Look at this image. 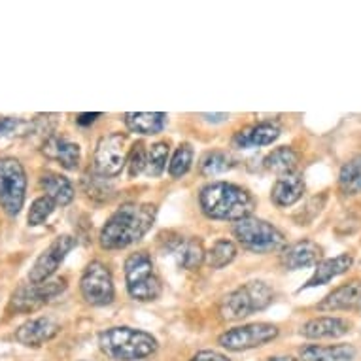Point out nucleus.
<instances>
[{
	"label": "nucleus",
	"mask_w": 361,
	"mask_h": 361,
	"mask_svg": "<svg viewBox=\"0 0 361 361\" xmlns=\"http://www.w3.org/2000/svg\"><path fill=\"white\" fill-rule=\"evenodd\" d=\"M157 216V207L152 202H125L102 225L99 243L104 250H123L138 243Z\"/></svg>",
	"instance_id": "f257e3e1"
},
{
	"label": "nucleus",
	"mask_w": 361,
	"mask_h": 361,
	"mask_svg": "<svg viewBox=\"0 0 361 361\" xmlns=\"http://www.w3.org/2000/svg\"><path fill=\"white\" fill-rule=\"evenodd\" d=\"M199 204L207 218L235 224L250 218L255 210L254 195L243 185L231 182H212L204 185L199 195Z\"/></svg>",
	"instance_id": "f03ea898"
},
{
	"label": "nucleus",
	"mask_w": 361,
	"mask_h": 361,
	"mask_svg": "<svg viewBox=\"0 0 361 361\" xmlns=\"http://www.w3.org/2000/svg\"><path fill=\"white\" fill-rule=\"evenodd\" d=\"M102 354L112 361H142L157 352V338L129 326L108 327L99 335Z\"/></svg>",
	"instance_id": "7ed1b4c3"
},
{
	"label": "nucleus",
	"mask_w": 361,
	"mask_h": 361,
	"mask_svg": "<svg viewBox=\"0 0 361 361\" xmlns=\"http://www.w3.org/2000/svg\"><path fill=\"white\" fill-rule=\"evenodd\" d=\"M273 301V288L263 280H252L224 297V301L219 305V314L224 320L237 322L265 310Z\"/></svg>",
	"instance_id": "20e7f679"
},
{
	"label": "nucleus",
	"mask_w": 361,
	"mask_h": 361,
	"mask_svg": "<svg viewBox=\"0 0 361 361\" xmlns=\"http://www.w3.org/2000/svg\"><path fill=\"white\" fill-rule=\"evenodd\" d=\"M125 284L130 299L138 302L155 301L161 295V280L148 252H135L125 259Z\"/></svg>",
	"instance_id": "39448f33"
},
{
	"label": "nucleus",
	"mask_w": 361,
	"mask_h": 361,
	"mask_svg": "<svg viewBox=\"0 0 361 361\" xmlns=\"http://www.w3.org/2000/svg\"><path fill=\"white\" fill-rule=\"evenodd\" d=\"M233 235L243 248L254 254H269L274 250H280L286 244L284 233L279 227L269 224L265 219L244 218L233 225Z\"/></svg>",
	"instance_id": "423d86ee"
},
{
	"label": "nucleus",
	"mask_w": 361,
	"mask_h": 361,
	"mask_svg": "<svg viewBox=\"0 0 361 361\" xmlns=\"http://www.w3.org/2000/svg\"><path fill=\"white\" fill-rule=\"evenodd\" d=\"M27 174L16 157H0V207L8 216H18L25 204Z\"/></svg>",
	"instance_id": "0eeeda50"
},
{
	"label": "nucleus",
	"mask_w": 361,
	"mask_h": 361,
	"mask_svg": "<svg viewBox=\"0 0 361 361\" xmlns=\"http://www.w3.org/2000/svg\"><path fill=\"white\" fill-rule=\"evenodd\" d=\"M127 135L125 133H108L99 138L93 154V169L102 180L119 176L127 165Z\"/></svg>",
	"instance_id": "6e6552de"
},
{
	"label": "nucleus",
	"mask_w": 361,
	"mask_h": 361,
	"mask_svg": "<svg viewBox=\"0 0 361 361\" xmlns=\"http://www.w3.org/2000/svg\"><path fill=\"white\" fill-rule=\"evenodd\" d=\"M279 327L274 324L257 322V324H246V326L227 329L219 335L218 343L221 348L229 350V352H244V350L265 346L279 337Z\"/></svg>",
	"instance_id": "1a4fd4ad"
},
{
	"label": "nucleus",
	"mask_w": 361,
	"mask_h": 361,
	"mask_svg": "<svg viewBox=\"0 0 361 361\" xmlns=\"http://www.w3.org/2000/svg\"><path fill=\"white\" fill-rule=\"evenodd\" d=\"M80 291L87 305L91 307H106L116 297V288H114L112 273L108 265L102 261H91L83 269L82 279H80Z\"/></svg>",
	"instance_id": "9d476101"
},
{
	"label": "nucleus",
	"mask_w": 361,
	"mask_h": 361,
	"mask_svg": "<svg viewBox=\"0 0 361 361\" xmlns=\"http://www.w3.org/2000/svg\"><path fill=\"white\" fill-rule=\"evenodd\" d=\"M76 246V238L72 235H61L49 244L48 248L44 250L38 259L35 261V265L30 267L29 280L30 284H42V282H48L57 269L61 267V263L66 259V255L71 254L72 250Z\"/></svg>",
	"instance_id": "9b49d317"
},
{
	"label": "nucleus",
	"mask_w": 361,
	"mask_h": 361,
	"mask_svg": "<svg viewBox=\"0 0 361 361\" xmlns=\"http://www.w3.org/2000/svg\"><path fill=\"white\" fill-rule=\"evenodd\" d=\"M66 290V280H54V282H42V284L21 286L13 291L10 299V308L16 312H32L36 308L44 307L59 297Z\"/></svg>",
	"instance_id": "f8f14e48"
},
{
	"label": "nucleus",
	"mask_w": 361,
	"mask_h": 361,
	"mask_svg": "<svg viewBox=\"0 0 361 361\" xmlns=\"http://www.w3.org/2000/svg\"><path fill=\"white\" fill-rule=\"evenodd\" d=\"M61 333L59 322L51 316H38L25 322L23 326L16 331V341L29 348H38L42 344L49 343Z\"/></svg>",
	"instance_id": "ddd939ff"
},
{
	"label": "nucleus",
	"mask_w": 361,
	"mask_h": 361,
	"mask_svg": "<svg viewBox=\"0 0 361 361\" xmlns=\"http://www.w3.org/2000/svg\"><path fill=\"white\" fill-rule=\"evenodd\" d=\"M280 123L279 121H259V123L248 125L244 129L237 130L233 137V148L237 149H250V148H263L273 144L280 137Z\"/></svg>",
	"instance_id": "4468645a"
},
{
	"label": "nucleus",
	"mask_w": 361,
	"mask_h": 361,
	"mask_svg": "<svg viewBox=\"0 0 361 361\" xmlns=\"http://www.w3.org/2000/svg\"><path fill=\"white\" fill-rule=\"evenodd\" d=\"M318 310L326 312H360L361 310V282L352 280L348 284L335 288L331 293H327L322 302H318Z\"/></svg>",
	"instance_id": "2eb2a0df"
},
{
	"label": "nucleus",
	"mask_w": 361,
	"mask_h": 361,
	"mask_svg": "<svg viewBox=\"0 0 361 361\" xmlns=\"http://www.w3.org/2000/svg\"><path fill=\"white\" fill-rule=\"evenodd\" d=\"M166 252L174 255L178 267L185 271H195L204 263L207 252L202 248V243L199 238H169L166 240Z\"/></svg>",
	"instance_id": "dca6fc26"
},
{
	"label": "nucleus",
	"mask_w": 361,
	"mask_h": 361,
	"mask_svg": "<svg viewBox=\"0 0 361 361\" xmlns=\"http://www.w3.org/2000/svg\"><path fill=\"white\" fill-rule=\"evenodd\" d=\"M44 155L51 161H57L66 171H76L82 161V148L80 144L71 142L68 138L59 135H49L42 146Z\"/></svg>",
	"instance_id": "f3484780"
},
{
	"label": "nucleus",
	"mask_w": 361,
	"mask_h": 361,
	"mask_svg": "<svg viewBox=\"0 0 361 361\" xmlns=\"http://www.w3.org/2000/svg\"><path fill=\"white\" fill-rule=\"evenodd\" d=\"M320 257L322 248L314 240H299L280 254V265L286 271H299V269L318 265Z\"/></svg>",
	"instance_id": "a211bd4d"
},
{
	"label": "nucleus",
	"mask_w": 361,
	"mask_h": 361,
	"mask_svg": "<svg viewBox=\"0 0 361 361\" xmlns=\"http://www.w3.org/2000/svg\"><path fill=\"white\" fill-rule=\"evenodd\" d=\"M350 324L344 318L338 316H320V318H312L301 327V335L305 338H312V341H320V338H338L344 337L350 333Z\"/></svg>",
	"instance_id": "6ab92c4d"
},
{
	"label": "nucleus",
	"mask_w": 361,
	"mask_h": 361,
	"mask_svg": "<svg viewBox=\"0 0 361 361\" xmlns=\"http://www.w3.org/2000/svg\"><path fill=\"white\" fill-rule=\"evenodd\" d=\"M354 265V257L350 254H341L337 257H329V259L320 261L316 269H314V274L308 279V282L302 286L301 290H312V288H318V286L329 284L333 279H337L341 274L348 273L350 269Z\"/></svg>",
	"instance_id": "aec40b11"
},
{
	"label": "nucleus",
	"mask_w": 361,
	"mask_h": 361,
	"mask_svg": "<svg viewBox=\"0 0 361 361\" xmlns=\"http://www.w3.org/2000/svg\"><path fill=\"white\" fill-rule=\"evenodd\" d=\"M305 193V178L299 172H291L286 176H280L271 191V201L280 208L295 204Z\"/></svg>",
	"instance_id": "412c9836"
},
{
	"label": "nucleus",
	"mask_w": 361,
	"mask_h": 361,
	"mask_svg": "<svg viewBox=\"0 0 361 361\" xmlns=\"http://www.w3.org/2000/svg\"><path fill=\"white\" fill-rule=\"evenodd\" d=\"M302 361H354L355 348L352 344H308L301 348Z\"/></svg>",
	"instance_id": "4be33fe9"
},
{
	"label": "nucleus",
	"mask_w": 361,
	"mask_h": 361,
	"mask_svg": "<svg viewBox=\"0 0 361 361\" xmlns=\"http://www.w3.org/2000/svg\"><path fill=\"white\" fill-rule=\"evenodd\" d=\"M123 119L130 133H138L144 137L159 135L166 125V114L163 112H127Z\"/></svg>",
	"instance_id": "5701e85b"
},
{
	"label": "nucleus",
	"mask_w": 361,
	"mask_h": 361,
	"mask_svg": "<svg viewBox=\"0 0 361 361\" xmlns=\"http://www.w3.org/2000/svg\"><path fill=\"white\" fill-rule=\"evenodd\" d=\"M42 190L46 191V197H49L55 204L66 207L74 201V185L66 176L57 174V172H44L40 178Z\"/></svg>",
	"instance_id": "b1692460"
},
{
	"label": "nucleus",
	"mask_w": 361,
	"mask_h": 361,
	"mask_svg": "<svg viewBox=\"0 0 361 361\" xmlns=\"http://www.w3.org/2000/svg\"><path fill=\"white\" fill-rule=\"evenodd\" d=\"M297 163H299V155L293 148L290 146H280V148L273 149L271 154L267 155L263 159V165L269 172H274L279 176H286V174H291V172L297 169Z\"/></svg>",
	"instance_id": "393cba45"
},
{
	"label": "nucleus",
	"mask_w": 361,
	"mask_h": 361,
	"mask_svg": "<svg viewBox=\"0 0 361 361\" xmlns=\"http://www.w3.org/2000/svg\"><path fill=\"white\" fill-rule=\"evenodd\" d=\"M338 190L344 197H355L361 193V154L343 165L338 172Z\"/></svg>",
	"instance_id": "a878e982"
},
{
	"label": "nucleus",
	"mask_w": 361,
	"mask_h": 361,
	"mask_svg": "<svg viewBox=\"0 0 361 361\" xmlns=\"http://www.w3.org/2000/svg\"><path fill=\"white\" fill-rule=\"evenodd\" d=\"M237 254V244L233 243V240H229V238H218L212 244V248L207 252L204 259H207V265L210 269H224V267H227L229 263L235 261Z\"/></svg>",
	"instance_id": "bb28decb"
},
{
	"label": "nucleus",
	"mask_w": 361,
	"mask_h": 361,
	"mask_svg": "<svg viewBox=\"0 0 361 361\" xmlns=\"http://www.w3.org/2000/svg\"><path fill=\"white\" fill-rule=\"evenodd\" d=\"M233 166H235V159L231 155L221 149H214L201 159V174L202 176H218V174L231 171Z\"/></svg>",
	"instance_id": "cd10ccee"
},
{
	"label": "nucleus",
	"mask_w": 361,
	"mask_h": 361,
	"mask_svg": "<svg viewBox=\"0 0 361 361\" xmlns=\"http://www.w3.org/2000/svg\"><path fill=\"white\" fill-rule=\"evenodd\" d=\"M191 163H193V148H191V144H180L176 152H174V155H172L171 165H169V174L174 180L185 176L190 172Z\"/></svg>",
	"instance_id": "c85d7f7f"
},
{
	"label": "nucleus",
	"mask_w": 361,
	"mask_h": 361,
	"mask_svg": "<svg viewBox=\"0 0 361 361\" xmlns=\"http://www.w3.org/2000/svg\"><path fill=\"white\" fill-rule=\"evenodd\" d=\"M169 142H155L148 149V163H146V174L152 178H159L166 169V159H169Z\"/></svg>",
	"instance_id": "c756f323"
},
{
	"label": "nucleus",
	"mask_w": 361,
	"mask_h": 361,
	"mask_svg": "<svg viewBox=\"0 0 361 361\" xmlns=\"http://www.w3.org/2000/svg\"><path fill=\"white\" fill-rule=\"evenodd\" d=\"M55 204L49 197H38V199H35V202L30 204V210H29V216H27V221H29V225H42L46 219L54 214L55 210Z\"/></svg>",
	"instance_id": "7c9ffc66"
},
{
	"label": "nucleus",
	"mask_w": 361,
	"mask_h": 361,
	"mask_svg": "<svg viewBox=\"0 0 361 361\" xmlns=\"http://www.w3.org/2000/svg\"><path fill=\"white\" fill-rule=\"evenodd\" d=\"M146 163H148V149L144 142H137L127 155V166H129V176L137 178L138 174L146 172Z\"/></svg>",
	"instance_id": "2f4dec72"
},
{
	"label": "nucleus",
	"mask_w": 361,
	"mask_h": 361,
	"mask_svg": "<svg viewBox=\"0 0 361 361\" xmlns=\"http://www.w3.org/2000/svg\"><path fill=\"white\" fill-rule=\"evenodd\" d=\"M27 127H32L30 123L18 118H0V137H6L12 133H27Z\"/></svg>",
	"instance_id": "473e14b6"
},
{
	"label": "nucleus",
	"mask_w": 361,
	"mask_h": 361,
	"mask_svg": "<svg viewBox=\"0 0 361 361\" xmlns=\"http://www.w3.org/2000/svg\"><path fill=\"white\" fill-rule=\"evenodd\" d=\"M190 361H231L225 354L221 352H216V350H201L197 352Z\"/></svg>",
	"instance_id": "72a5a7b5"
},
{
	"label": "nucleus",
	"mask_w": 361,
	"mask_h": 361,
	"mask_svg": "<svg viewBox=\"0 0 361 361\" xmlns=\"http://www.w3.org/2000/svg\"><path fill=\"white\" fill-rule=\"evenodd\" d=\"M97 118H101V114H80L76 118L78 125H91L97 121Z\"/></svg>",
	"instance_id": "f704fd0d"
},
{
	"label": "nucleus",
	"mask_w": 361,
	"mask_h": 361,
	"mask_svg": "<svg viewBox=\"0 0 361 361\" xmlns=\"http://www.w3.org/2000/svg\"><path fill=\"white\" fill-rule=\"evenodd\" d=\"M269 361H299L291 355H274V357H269Z\"/></svg>",
	"instance_id": "c9c22d12"
}]
</instances>
